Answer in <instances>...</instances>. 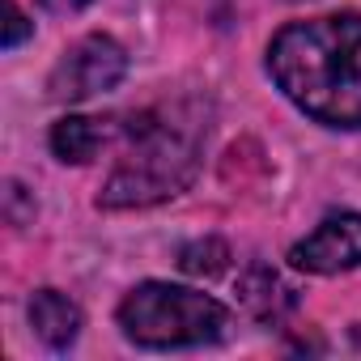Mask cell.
Masks as SVG:
<instances>
[{
	"label": "cell",
	"instance_id": "obj_11",
	"mask_svg": "<svg viewBox=\"0 0 361 361\" xmlns=\"http://www.w3.org/2000/svg\"><path fill=\"white\" fill-rule=\"evenodd\" d=\"M43 9H51V13H77V9H85L90 0H39Z\"/></svg>",
	"mask_w": 361,
	"mask_h": 361
},
{
	"label": "cell",
	"instance_id": "obj_10",
	"mask_svg": "<svg viewBox=\"0 0 361 361\" xmlns=\"http://www.w3.org/2000/svg\"><path fill=\"white\" fill-rule=\"evenodd\" d=\"M5 9H9V26H5V47L13 51L26 35H30V22H26V13L18 9V0H5Z\"/></svg>",
	"mask_w": 361,
	"mask_h": 361
},
{
	"label": "cell",
	"instance_id": "obj_2",
	"mask_svg": "<svg viewBox=\"0 0 361 361\" xmlns=\"http://www.w3.org/2000/svg\"><path fill=\"white\" fill-rule=\"evenodd\" d=\"M200 157V123H178L174 115H136L128 123V153L102 188L106 209H140L178 196Z\"/></svg>",
	"mask_w": 361,
	"mask_h": 361
},
{
	"label": "cell",
	"instance_id": "obj_9",
	"mask_svg": "<svg viewBox=\"0 0 361 361\" xmlns=\"http://www.w3.org/2000/svg\"><path fill=\"white\" fill-rule=\"evenodd\" d=\"M226 259H230V251L217 238H204V243H192V247L178 251V268L192 272V276H217L226 268Z\"/></svg>",
	"mask_w": 361,
	"mask_h": 361
},
{
	"label": "cell",
	"instance_id": "obj_6",
	"mask_svg": "<svg viewBox=\"0 0 361 361\" xmlns=\"http://www.w3.org/2000/svg\"><path fill=\"white\" fill-rule=\"evenodd\" d=\"M238 298H243V306H247L259 323H281V319L298 306L293 285H285L281 272L268 268V264H259V259L247 264V272L238 276Z\"/></svg>",
	"mask_w": 361,
	"mask_h": 361
},
{
	"label": "cell",
	"instance_id": "obj_8",
	"mask_svg": "<svg viewBox=\"0 0 361 361\" xmlns=\"http://www.w3.org/2000/svg\"><path fill=\"white\" fill-rule=\"evenodd\" d=\"M102 145H106V123H102V119L64 115V119L51 128V149H56L60 161H90Z\"/></svg>",
	"mask_w": 361,
	"mask_h": 361
},
{
	"label": "cell",
	"instance_id": "obj_1",
	"mask_svg": "<svg viewBox=\"0 0 361 361\" xmlns=\"http://www.w3.org/2000/svg\"><path fill=\"white\" fill-rule=\"evenodd\" d=\"M281 94L327 128H361V18L327 13L285 26L268 47Z\"/></svg>",
	"mask_w": 361,
	"mask_h": 361
},
{
	"label": "cell",
	"instance_id": "obj_3",
	"mask_svg": "<svg viewBox=\"0 0 361 361\" xmlns=\"http://www.w3.org/2000/svg\"><path fill=\"white\" fill-rule=\"evenodd\" d=\"M119 327L140 348H196L226 340L230 310L209 293L170 281H145L119 302Z\"/></svg>",
	"mask_w": 361,
	"mask_h": 361
},
{
	"label": "cell",
	"instance_id": "obj_7",
	"mask_svg": "<svg viewBox=\"0 0 361 361\" xmlns=\"http://www.w3.org/2000/svg\"><path fill=\"white\" fill-rule=\"evenodd\" d=\"M30 327L39 331L43 344L51 348H68L81 336V310L77 302H68L60 289H39L30 298Z\"/></svg>",
	"mask_w": 361,
	"mask_h": 361
},
{
	"label": "cell",
	"instance_id": "obj_4",
	"mask_svg": "<svg viewBox=\"0 0 361 361\" xmlns=\"http://www.w3.org/2000/svg\"><path fill=\"white\" fill-rule=\"evenodd\" d=\"M123 73H128V51L111 35H90L60 56L47 90L56 102H85L94 94L115 90L123 81Z\"/></svg>",
	"mask_w": 361,
	"mask_h": 361
},
{
	"label": "cell",
	"instance_id": "obj_5",
	"mask_svg": "<svg viewBox=\"0 0 361 361\" xmlns=\"http://www.w3.org/2000/svg\"><path fill=\"white\" fill-rule=\"evenodd\" d=\"M289 264L314 276H331V272H348L361 264V217L357 213H331L319 221L314 234H306L293 251Z\"/></svg>",
	"mask_w": 361,
	"mask_h": 361
}]
</instances>
